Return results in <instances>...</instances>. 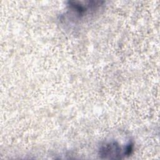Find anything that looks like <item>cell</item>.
Returning a JSON list of instances; mask_svg holds the SVG:
<instances>
[{
  "instance_id": "cell-2",
  "label": "cell",
  "mask_w": 160,
  "mask_h": 160,
  "mask_svg": "<svg viewBox=\"0 0 160 160\" xmlns=\"http://www.w3.org/2000/svg\"><path fill=\"white\" fill-rule=\"evenodd\" d=\"M68 9V17L69 20H72L73 22H79L86 19L89 16L91 15L96 11L101 6L99 4H91L90 2L88 4H77L76 2H69Z\"/></svg>"
},
{
  "instance_id": "cell-1",
  "label": "cell",
  "mask_w": 160,
  "mask_h": 160,
  "mask_svg": "<svg viewBox=\"0 0 160 160\" xmlns=\"http://www.w3.org/2000/svg\"><path fill=\"white\" fill-rule=\"evenodd\" d=\"M132 151V144L131 142L121 146L118 141H111L102 144L99 149V154L104 158L118 159L129 155Z\"/></svg>"
}]
</instances>
